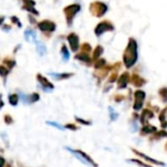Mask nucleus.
I'll return each mask as SVG.
<instances>
[{
	"label": "nucleus",
	"instance_id": "nucleus-1",
	"mask_svg": "<svg viewBox=\"0 0 167 167\" xmlns=\"http://www.w3.org/2000/svg\"><path fill=\"white\" fill-rule=\"evenodd\" d=\"M123 64L127 69H131L138 60V44L134 38H130L127 46H126L123 56Z\"/></svg>",
	"mask_w": 167,
	"mask_h": 167
},
{
	"label": "nucleus",
	"instance_id": "nucleus-2",
	"mask_svg": "<svg viewBox=\"0 0 167 167\" xmlns=\"http://www.w3.org/2000/svg\"><path fill=\"white\" fill-rule=\"evenodd\" d=\"M66 149H67L68 152H71L74 156H75L79 161H81L82 163L86 164V165H89V166H92V167H99L97 162H95L94 159L92 158L89 154H87L86 152L80 151V149H72L68 147H65Z\"/></svg>",
	"mask_w": 167,
	"mask_h": 167
},
{
	"label": "nucleus",
	"instance_id": "nucleus-3",
	"mask_svg": "<svg viewBox=\"0 0 167 167\" xmlns=\"http://www.w3.org/2000/svg\"><path fill=\"white\" fill-rule=\"evenodd\" d=\"M80 9H81V7H80L79 4H71L64 8V13H65L66 20L68 26H71L73 18L79 12Z\"/></svg>",
	"mask_w": 167,
	"mask_h": 167
},
{
	"label": "nucleus",
	"instance_id": "nucleus-4",
	"mask_svg": "<svg viewBox=\"0 0 167 167\" xmlns=\"http://www.w3.org/2000/svg\"><path fill=\"white\" fill-rule=\"evenodd\" d=\"M145 99H146L145 91L142 90H136L134 93V104H133V109L135 112L142 110Z\"/></svg>",
	"mask_w": 167,
	"mask_h": 167
},
{
	"label": "nucleus",
	"instance_id": "nucleus-5",
	"mask_svg": "<svg viewBox=\"0 0 167 167\" xmlns=\"http://www.w3.org/2000/svg\"><path fill=\"white\" fill-rule=\"evenodd\" d=\"M108 7L105 3L100 1H95L90 4V12L96 17H102L107 12Z\"/></svg>",
	"mask_w": 167,
	"mask_h": 167
},
{
	"label": "nucleus",
	"instance_id": "nucleus-6",
	"mask_svg": "<svg viewBox=\"0 0 167 167\" xmlns=\"http://www.w3.org/2000/svg\"><path fill=\"white\" fill-rule=\"evenodd\" d=\"M56 24L50 20H43L37 24V28L42 33H53L56 31Z\"/></svg>",
	"mask_w": 167,
	"mask_h": 167
},
{
	"label": "nucleus",
	"instance_id": "nucleus-7",
	"mask_svg": "<svg viewBox=\"0 0 167 167\" xmlns=\"http://www.w3.org/2000/svg\"><path fill=\"white\" fill-rule=\"evenodd\" d=\"M113 29H114V27H113V25L112 24L111 22L104 21V22L100 23V24L96 27V29H95V33H96L97 37H100V36H102L104 33L113 31Z\"/></svg>",
	"mask_w": 167,
	"mask_h": 167
},
{
	"label": "nucleus",
	"instance_id": "nucleus-8",
	"mask_svg": "<svg viewBox=\"0 0 167 167\" xmlns=\"http://www.w3.org/2000/svg\"><path fill=\"white\" fill-rule=\"evenodd\" d=\"M131 81V76L129 72H123L117 80V90H124L127 88L128 84Z\"/></svg>",
	"mask_w": 167,
	"mask_h": 167
},
{
	"label": "nucleus",
	"instance_id": "nucleus-9",
	"mask_svg": "<svg viewBox=\"0 0 167 167\" xmlns=\"http://www.w3.org/2000/svg\"><path fill=\"white\" fill-rule=\"evenodd\" d=\"M131 151L133 153H135L136 155H138V156H140L142 158H144L146 161H148L149 163H152L153 165H160V166H165V163L162 162V161H159V160H157L155 158H153L151 156H149V155H147L146 153H143L139 151H137V149L135 148H131Z\"/></svg>",
	"mask_w": 167,
	"mask_h": 167
},
{
	"label": "nucleus",
	"instance_id": "nucleus-10",
	"mask_svg": "<svg viewBox=\"0 0 167 167\" xmlns=\"http://www.w3.org/2000/svg\"><path fill=\"white\" fill-rule=\"evenodd\" d=\"M68 43H70L71 49L73 52H76L79 49V37L75 33H71L67 37Z\"/></svg>",
	"mask_w": 167,
	"mask_h": 167
},
{
	"label": "nucleus",
	"instance_id": "nucleus-11",
	"mask_svg": "<svg viewBox=\"0 0 167 167\" xmlns=\"http://www.w3.org/2000/svg\"><path fill=\"white\" fill-rule=\"evenodd\" d=\"M36 78H37L38 83L42 87L44 91H51V90H54V85L52 84L51 82H49V81L46 79L45 77H43L41 74H37Z\"/></svg>",
	"mask_w": 167,
	"mask_h": 167
},
{
	"label": "nucleus",
	"instance_id": "nucleus-12",
	"mask_svg": "<svg viewBox=\"0 0 167 167\" xmlns=\"http://www.w3.org/2000/svg\"><path fill=\"white\" fill-rule=\"evenodd\" d=\"M154 117V113H153V110H149V109L146 108V109H143L142 110V113L140 115V122L141 124L143 125H147L149 123V121L153 119Z\"/></svg>",
	"mask_w": 167,
	"mask_h": 167
},
{
	"label": "nucleus",
	"instance_id": "nucleus-13",
	"mask_svg": "<svg viewBox=\"0 0 167 167\" xmlns=\"http://www.w3.org/2000/svg\"><path fill=\"white\" fill-rule=\"evenodd\" d=\"M113 67L112 65H107L105 68L101 69V70H98L97 73H96V77L98 78V81H99V83L102 82L103 80H105L107 78V76L108 75L109 72L112 71Z\"/></svg>",
	"mask_w": 167,
	"mask_h": 167
},
{
	"label": "nucleus",
	"instance_id": "nucleus-14",
	"mask_svg": "<svg viewBox=\"0 0 167 167\" xmlns=\"http://www.w3.org/2000/svg\"><path fill=\"white\" fill-rule=\"evenodd\" d=\"M74 59L84 63V64L87 65V66H91V65H92V62H93V59L91 58L90 55L87 54V53H84V52L77 53L75 56H74Z\"/></svg>",
	"mask_w": 167,
	"mask_h": 167
},
{
	"label": "nucleus",
	"instance_id": "nucleus-15",
	"mask_svg": "<svg viewBox=\"0 0 167 167\" xmlns=\"http://www.w3.org/2000/svg\"><path fill=\"white\" fill-rule=\"evenodd\" d=\"M130 83L133 85L135 88H142L143 86L147 83V81L144 78H142L141 76H139L138 74H133L131 76Z\"/></svg>",
	"mask_w": 167,
	"mask_h": 167
},
{
	"label": "nucleus",
	"instance_id": "nucleus-16",
	"mask_svg": "<svg viewBox=\"0 0 167 167\" xmlns=\"http://www.w3.org/2000/svg\"><path fill=\"white\" fill-rule=\"evenodd\" d=\"M157 131V127L153 125H143V127L140 130V136L141 137H145V136H149V135H153V133Z\"/></svg>",
	"mask_w": 167,
	"mask_h": 167
},
{
	"label": "nucleus",
	"instance_id": "nucleus-17",
	"mask_svg": "<svg viewBox=\"0 0 167 167\" xmlns=\"http://www.w3.org/2000/svg\"><path fill=\"white\" fill-rule=\"evenodd\" d=\"M49 75L57 81H63V80H67L73 77L74 74L73 73H49Z\"/></svg>",
	"mask_w": 167,
	"mask_h": 167
},
{
	"label": "nucleus",
	"instance_id": "nucleus-18",
	"mask_svg": "<svg viewBox=\"0 0 167 167\" xmlns=\"http://www.w3.org/2000/svg\"><path fill=\"white\" fill-rule=\"evenodd\" d=\"M167 138V131L165 130H160V131H157L155 133H153L151 137H149V141H160L162 139H165Z\"/></svg>",
	"mask_w": 167,
	"mask_h": 167
},
{
	"label": "nucleus",
	"instance_id": "nucleus-19",
	"mask_svg": "<svg viewBox=\"0 0 167 167\" xmlns=\"http://www.w3.org/2000/svg\"><path fill=\"white\" fill-rule=\"evenodd\" d=\"M25 38L27 42H36V33L31 29H27L25 31Z\"/></svg>",
	"mask_w": 167,
	"mask_h": 167
},
{
	"label": "nucleus",
	"instance_id": "nucleus-20",
	"mask_svg": "<svg viewBox=\"0 0 167 167\" xmlns=\"http://www.w3.org/2000/svg\"><path fill=\"white\" fill-rule=\"evenodd\" d=\"M167 106L165 108H163L162 110L159 112V115H158V119L161 123V127L163 129H165L167 127Z\"/></svg>",
	"mask_w": 167,
	"mask_h": 167
},
{
	"label": "nucleus",
	"instance_id": "nucleus-21",
	"mask_svg": "<svg viewBox=\"0 0 167 167\" xmlns=\"http://www.w3.org/2000/svg\"><path fill=\"white\" fill-rule=\"evenodd\" d=\"M103 53H104L103 46H101V45H97L96 48L93 51V57H92V59H93V61H97L98 59H100V57Z\"/></svg>",
	"mask_w": 167,
	"mask_h": 167
},
{
	"label": "nucleus",
	"instance_id": "nucleus-22",
	"mask_svg": "<svg viewBox=\"0 0 167 167\" xmlns=\"http://www.w3.org/2000/svg\"><path fill=\"white\" fill-rule=\"evenodd\" d=\"M61 54H62V57H63V60L64 61H68L70 59V51H68L67 47L66 44H63L62 47H61Z\"/></svg>",
	"mask_w": 167,
	"mask_h": 167
},
{
	"label": "nucleus",
	"instance_id": "nucleus-23",
	"mask_svg": "<svg viewBox=\"0 0 167 167\" xmlns=\"http://www.w3.org/2000/svg\"><path fill=\"white\" fill-rule=\"evenodd\" d=\"M107 65H108L107 64V60L104 59V58H100V59H98L97 61H95L94 68L98 71V70H101V69H103V68H105Z\"/></svg>",
	"mask_w": 167,
	"mask_h": 167
},
{
	"label": "nucleus",
	"instance_id": "nucleus-24",
	"mask_svg": "<svg viewBox=\"0 0 167 167\" xmlns=\"http://www.w3.org/2000/svg\"><path fill=\"white\" fill-rule=\"evenodd\" d=\"M158 94L161 101L163 103H167V87H162L158 90Z\"/></svg>",
	"mask_w": 167,
	"mask_h": 167
},
{
	"label": "nucleus",
	"instance_id": "nucleus-25",
	"mask_svg": "<svg viewBox=\"0 0 167 167\" xmlns=\"http://www.w3.org/2000/svg\"><path fill=\"white\" fill-rule=\"evenodd\" d=\"M35 43H36V51H37V53L40 56H43L46 53V51H47V49H46V46L41 42H36Z\"/></svg>",
	"mask_w": 167,
	"mask_h": 167
},
{
	"label": "nucleus",
	"instance_id": "nucleus-26",
	"mask_svg": "<svg viewBox=\"0 0 167 167\" xmlns=\"http://www.w3.org/2000/svg\"><path fill=\"white\" fill-rule=\"evenodd\" d=\"M108 115H109V119H111V121H116L119 116V114L114 111V109L112 106H108Z\"/></svg>",
	"mask_w": 167,
	"mask_h": 167
},
{
	"label": "nucleus",
	"instance_id": "nucleus-27",
	"mask_svg": "<svg viewBox=\"0 0 167 167\" xmlns=\"http://www.w3.org/2000/svg\"><path fill=\"white\" fill-rule=\"evenodd\" d=\"M8 100H9V103L11 105L16 106L19 102V96H18V94H12L9 95Z\"/></svg>",
	"mask_w": 167,
	"mask_h": 167
},
{
	"label": "nucleus",
	"instance_id": "nucleus-28",
	"mask_svg": "<svg viewBox=\"0 0 167 167\" xmlns=\"http://www.w3.org/2000/svg\"><path fill=\"white\" fill-rule=\"evenodd\" d=\"M39 94L36 93H33L30 95H27V103H34L39 100Z\"/></svg>",
	"mask_w": 167,
	"mask_h": 167
},
{
	"label": "nucleus",
	"instance_id": "nucleus-29",
	"mask_svg": "<svg viewBox=\"0 0 167 167\" xmlns=\"http://www.w3.org/2000/svg\"><path fill=\"white\" fill-rule=\"evenodd\" d=\"M3 63L6 65L9 69H13L16 66V61L14 59H11V58H4Z\"/></svg>",
	"mask_w": 167,
	"mask_h": 167
},
{
	"label": "nucleus",
	"instance_id": "nucleus-30",
	"mask_svg": "<svg viewBox=\"0 0 167 167\" xmlns=\"http://www.w3.org/2000/svg\"><path fill=\"white\" fill-rule=\"evenodd\" d=\"M127 161L132 162V163H135V164H137L138 166H140V167H153V166H151V165H149L147 163H144L143 161H141L139 159H136V158H132V159L127 160Z\"/></svg>",
	"mask_w": 167,
	"mask_h": 167
},
{
	"label": "nucleus",
	"instance_id": "nucleus-31",
	"mask_svg": "<svg viewBox=\"0 0 167 167\" xmlns=\"http://www.w3.org/2000/svg\"><path fill=\"white\" fill-rule=\"evenodd\" d=\"M22 9H24V10H26V11H27L28 13H31V14H32V15H34V16H39V11H37L35 8L34 7H31V6H22Z\"/></svg>",
	"mask_w": 167,
	"mask_h": 167
},
{
	"label": "nucleus",
	"instance_id": "nucleus-32",
	"mask_svg": "<svg viewBox=\"0 0 167 167\" xmlns=\"http://www.w3.org/2000/svg\"><path fill=\"white\" fill-rule=\"evenodd\" d=\"M92 51V47H91V45L87 42H85L81 45V52H84V53H87L89 54L90 52Z\"/></svg>",
	"mask_w": 167,
	"mask_h": 167
},
{
	"label": "nucleus",
	"instance_id": "nucleus-33",
	"mask_svg": "<svg viewBox=\"0 0 167 167\" xmlns=\"http://www.w3.org/2000/svg\"><path fill=\"white\" fill-rule=\"evenodd\" d=\"M8 74H9L8 68H6L3 65H0V76H1L2 78H6L8 76Z\"/></svg>",
	"mask_w": 167,
	"mask_h": 167
},
{
	"label": "nucleus",
	"instance_id": "nucleus-34",
	"mask_svg": "<svg viewBox=\"0 0 167 167\" xmlns=\"http://www.w3.org/2000/svg\"><path fill=\"white\" fill-rule=\"evenodd\" d=\"M74 118H75L76 122L79 123L80 125H84V126L91 125V122H90V121H88V120H85V119H83V118H80V117H77V116H75Z\"/></svg>",
	"mask_w": 167,
	"mask_h": 167
},
{
	"label": "nucleus",
	"instance_id": "nucleus-35",
	"mask_svg": "<svg viewBox=\"0 0 167 167\" xmlns=\"http://www.w3.org/2000/svg\"><path fill=\"white\" fill-rule=\"evenodd\" d=\"M65 129H68V130H71V131H77L79 129V127L75 124H72V123H68V124H66L65 126Z\"/></svg>",
	"mask_w": 167,
	"mask_h": 167
},
{
	"label": "nucleus",
	"instance_id": "nucleus-36",
	"mask_svg": "<svg viewBox=\"0 0 167 167\" xmlns=\"http://www.w3.org/2000/svg\"><path fill=\"white\" fill-rule=\"evenodd\" d=\"M11 22L13 23V24H15V25H17V27H19V28H22V23H21V21H20V19L18 18L17 16H12L11 17Z\"/></svg>",
	"mask_w": 167,
	"mask_h": 167
},
{
	"label": "nucleus",
	"instance_id": "nucleus-37",
	"mask_svg": "<svg viewBox=\"0 0 167 167\" xmlns=\"http://www.w3.org/2000/svg\"><path fill=\"white\" fill-rule=\"evenodd\" d=\"M46 124L53 126V127H55V128H57V129H59V130H62V131H63V130H65V127H64V126L60 125L59 123H57V122H50V121H47V122H46Z\"/></svg>",
	"mask_w": 167,
	"mask_h": 167
},
{
	"label": "nucleus",
	"instance_id": "nucleus-38",
	"mask_svg": "<svg viewBox=\"0 0 167 167\" xmlns=\"http://www.w3.org/2000/svg\"><path fill=\"white\" fill-rule=\"evenodd\" d=\"M25 6H31V7H34L36 5L35 1L34 0H22Z\"/></svg>",
	"mask_w": 167,
	"mask_h": 167
},
{
	"label": "nucleus",
	"instance_id": "nucleus-39",
	"mask_svg": "<svg viewBox=\"0 0 167 167\" xmlns=\"http://www.w3.org/2000/svg\"><path fill=\"white\" fill-rule=\"evenodd\" d=\"M113 99H114V101H116V103H119V102L123 101L125 99V97L122 94H116V95H114V97H113Z\"/></svg>",
	"mask_w": 167,
	"mask_h": 167
},
{
	"label": "nucleus",
	"instance_id": "nucleus-40",
	"mask_svg": "<svg viewBox=\"0 0 167 167\" xmlns=\"http://www.w3.org/2000/svg\"><path fill=\"white\" fill-rule=\"evenodd\" d=\"M4 122L6 123L7 125H11V124H13L14 120H13L12 117L10 116V115H5V116H4Z\"/></svg>",
	"mask_w": 167,
	"mask_h": 167
},
{
	"label": "nucleus",
	"instance_id": "nucleus-41",
	"mask_svg": "<svg viewBox=\"0 0 167 167\" xmlns=\"http://www.w3.org/2000/svg\"><path fill=\"white\" fill-rule=\"evenodd\" d=\"M5 164H6V160H5V158L3 156L0 155V167H4Z\"/></svg>",
	"mask_w": 167,
	"mask_h": 167
},
{
	"label": "nucleus",
	"instance_id": "nucleus-42",
	"mask_svg": "<svg viewBox=\"0 0 167 167\" xmlns=\"http://www.w3.org/2000/svg\"><path fill=\"white\" fill-rule=\"evenodd\" d=\"M2 30L4 32H9L11 30V26L10 25H3L2 26Z\"/></svg>",
	"mask_w": 167,
	"mask_h": 167
},
{
	"label": "nucleus",
	"instance_id": "nucleus-43",
	"mask_svg": "<svg viewBox=\"0 0 167 167\" xmlns=\"http://www.w3.org/2000/svg\"><path fill=\"white\" fill-rule=\"evenodd\" d=\"M28 19H30V22L31 23V24H36V22H35V20H34L32 17H31V14H30L28 15Z\"/></svg>",
	"mask_w": 167,
	"mask_h": 167
},
{
	"label": "nucleus",
	"instance_id": "nucleus-44",
	"mask_svg": "<svg viewBox=\"0 0 167 167\" xmlns=\"http://www.w3.org/2000/svg\"><path fill=\"white\" fill-rule=\"evenodd\" d=\"M4 21H5V17L4 16H0V26L3 25Z\"/></svg>",
	"mask_w": 167,
	"mask_h": 167
},
{
	"label": "nucleus",
	"instance_id": "nucleus-45",
	"mask_svg": "<svg viewBox=\"0 0 167 167\" xmlns=\"http://www.w3.org/2000/svg\"><path fill=\"white\" fill-rule=\"evenodd\" d=\"M3 106H4V102H3V100H2V97L0 96V109H1Z\"/></svg>",
	"mask_w": 167,
	"mask_h": 167
},
{
	"label": "nucleus",
	"instance_id": "nucleus-46",
	"mask_svg": "<svg viewBox=\"0 0 167 167\" xmlns=\"http://www.w3.org/2000/svg\"><path fill=\"white\" fill-rule=\"evenodd\" d=\"M165 149H166V152H167V143L165 145Z\"/></svg>",
	"mask_w": 167,
	"mask_h": 167
},
{
	"label": "nucleus",
	"instance_id": "nucleus-47",
	"mask_svg": "<svg viewBox=\"0 0 167 167\" xmlns=\"http://www.w3.org/2000/svg\"><path fill=\"white\" fill-rule=\"evenodd\" d=\"M6 167H12V166H11L10 164H7V166H6Z\"/></svg>",
	"mask_w": 167,
	"mask_h": 167
}]
</instances>
